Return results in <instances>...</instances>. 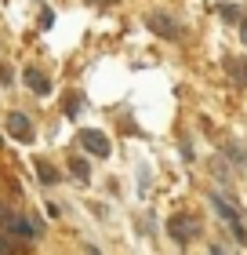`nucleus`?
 <instances>
[{
	"instance_id": "nucleus-13",
	"label": "nucleus",
	"mask_w": 247,
	"mask_h": 255,
	"mask_svg": "<svg viewBox=\"0 0 247 255\" xmlns=\"http://www.w3.org/2000/svg\"><path fill=\"white\" fill-rule=\"evenodd\" d=\"M240 37H244V44H247V18L240 22Z\"/></svg>"
},
{
	"instance_id": "nucleus-9",
	"label": "nucleus",
	"mask_w": 247,
	"mask_h": 255,
	"mask_svg": "<svg viewBox=\"0 0 247 255\" xmlns=\"http://www.w3.org/2000/svg\"><path fill=\"white\" fill-rule=\"evenodd\" d=\"M69 171L77 175V182H87V179H91V168H87L84 157H73V160H69Z\"/></svg>"
},
{
	"instance_id": "nucleus-6",
	"label": "nucleus",
	"mask_w": 247,
	"mask_h": 255,
	"mask_svg": "<svg viewBox=\"0 0 247 255\" xmlns=\"http://www.w3.org/2000/svg\"><path fill=\"white\" fill-rule=\"evenodd\" d=\"M7 135L18 138V142H29V138H33V124L22 117V113H11V117H7Z\"/></svg>"
},
{
	"instance_id": "nucleus-12",
	"label": "nucleus",
	"mask_w": 247,
	"mask_h": 255,
	"mask_svg": "<svg viewBox=\"0 0 247 255\" xmlns=\"http://www.w3.org/2000/svg\"><path fill=\"white\" fill-rule=\"evenodd\" d=\"M11 252H15V245H11V241L0 234V255H11Z\"/></svg>"
},
{
	"instance_id": "nucleus-11",
	"label": "nucleus",
	"mask_w": 247,
	"mask_h": 255,
	"mask_svg": "<svg viewBox=\"0 0 247 255\" xmlns=\"http://www.w3.org/2000/svg\"><path fill=\"white\" fill-rule=\"evenodd\" d=\"M222 18H229V22H237L240 18V11L233 7V4H222Z\"/></svg>"
},
{
	"instance_id": "nucleus-1",
	"label": "nucleus",
	"mask_w": 247,
	"mask_h": 255,
	"mask_svg": "<svg viewBox=\"0 0 247 255\" xmlns=\"http://www.w3.org/2000/svg\"><path fill=\"white\" fill-rule=\"evenodd\" d=\"M77 142H80V149H87L91 157H109L113 153V142L105 138V131H95V128H80Z\"/></svg>"
},
{
	"instance_id": "nucleus-2",
	"label": "nucleus",
	"mask_w": 247,
	"mask_h": 255,
	"mask_svg": "<svg viewBox=\"0 0 247 255\" xmlns=\"http://www.w3.org/2000/svg\"><path fill=\"white\" fill-rule=\"evenodd\" d=\"M0 226H4L7 234H15V237H26V241H33V237H37V226H33L26 215L11 212V208H0Z\"/></svg>"
},
{
	"instance_id": "nucleus-15",
	"label": "nucleus",
	"mask_w": 247,
	"mask_h": 255,
	"mask_svg": "<svg viewBox=\"0 0 247 255\" xmlns=\"http://www.w3.org/2000/svg\"><path fill=\"white\" fill-rule=\"evenodd\" d=\"M87 4H113V0H87Z\"/></svg>"
},
{
	"instance_id": "nucleus-10",
	"label": "nucleus",
	"mask_w": 247,
	"mask_h": 255,
	"mask_svg": "<svg viewBox=\"0 0 247 255\" xmlns=\"http://www.w3.org/2000/svg\"><path fill=\"white\" fill-rule=\"evenodd\" d=\"M37 175H40L44 186H55V182H58V171L48 164V160H37Z\"/></svg>"
},
{
	"instance_id": "nucleus-3",
	"label": "nucleus",
	"mask_w": 247,
	"mask_h": 255,
	"mask_svg": "<svg viewBox=\"0 0 247 255\" xmlns=\"http://www.w3.org/2000/svg\"><path fill=\"white\" fill-rule=\"evenodd\" d=\"M196 219L193 215H171L167 219V234L174 237V241H178V245H189V241L196 237Z\"/></svg>"
},
{
	"instance_id": "nucleus-5",
	"label": "nucleus",
	"mask_w": 247,
	"mask_h": 255,
	"mask_svg": "<svg viewBox=\"0 0 247 255\" xmlns=\"http://www.w3.org/2000/svg\"><path fill=\"white\" fill-rule=\"evenodd\" d=\"M211 204L218 208V215H222V219H226V223L233 226V234H237V241L244 245V241H247V230H244V223L237 219V212H233V204H226V201H222V197H211Z\"/></svg>"
},
{
	"instance_id": "nucleus-14",
	"label": "nucleus",
	"mask_w": 247,
	"mask_h": 255,
	"mask_svg": "<svg viewBox=\"0 0 247 255\" xmlns=\"http://www.w3.org/2000/svg\"><path fill=\"white\" fill-rule=\"evenodd\" d=\"M211 255H226V252H222L218 245H211Z\"/></svg>"
},
{
	"instance_id": "nucleus-7",
	"label": "nucleus",
	"mask_w": 247,
	"mask_h": 255,
	"mask_svg": "<svg viewBox=\"0 0 247 255\" xmlns=\"http://www.w3.org/2000/svg\"><path fill=\"white\" fill-rule=\"evenodd\" d=\"M22 80H26V84H29L33 91H37V95H48V91H51V80L44 77V73H40L37 66H29L26 73H22Z\"/></svg>"
},
{
	"instance_id": "nucleus-8",
	"label": "nucleus",
	"mask_w": 247,
	"mask_h": 255,
	"mask_svg": "<svg viewBox=\"0 0 247 255\" xmlns=\"http://www.w3.org/2000/svg\"><path fill=\"white\" fill-rule=\"evenodd\" d=\"M226 69H229V77H237L240 84L247 88V62L244 59H226Z\"/></svg>"
},
{
	"instance_id": "nucleus-4",
	"label": "nucleus",
	"mask_w": 247,
	"mask_h": 255,
	"mask_svg": "<svg viewBox=\"0 0 247 255\" xmlns=\"http://www.w3.org/2000/svg\"><path fill=\"white\" fill-rule=\"evenodd\" d=\"M146 26L157 33V37H167V40H174L182 33V26L174 22L171 15H160V11H153V15H146Z\"/></svg>"
},
{
	"instance_id": "nucleus-16",
	"label": "nucleus",
	"mask_w": 247,
	"mask_h": 255,
	"mask_svg": "<svg viewBox=\"0 0 247 255\" xmlns=\"http://www.w3.org/2000/svg\"><path fill=\"white\" fill-rule=\"evenodd\" d=\"M244 149H247V146H244ZM244 157H247V153H244Z\"/></svg>"
}]
</instances>
